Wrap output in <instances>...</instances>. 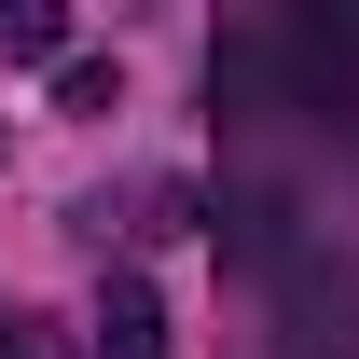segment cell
I'll return each mask as SVG.
<instances>
[{"instance_id":"7a4b0ae2","label":"cell","mask_w":359,"mask_h":359,"mask_svg":"<svg viewBox=\"0 0 359 359\" xmlns=\"http://www.w3.org/2000/svg\"><path fill=\"white\" fill-rule=\"evenodd\" d=\"M0 55H14V69L69 55V14H55V0H0Z\"/></svg>"},{"instance_id":"6da1fadb","label":"cell","mask_w":359,"mask_h":359,"mask_svg":"<svg viewBox=\"0 0 359 359\" xmlns=\"http://www.w3.org/2000/svg\"><path fill=\"white\" fill-rule=\"evenodd\" d=\"M97 359H166V304H152L138 276H111V290H97Z\"/></svg>"},{"instance_id":"3957f363","label":"cell","mask_w":359,"mask_h":359,"mask_svg":"<svg viewBox=\"0 0 359 359\" xmlns=\"http://www.w3.org/2000/svg\"><path fill=\"white\" fill-rule=\"evenodd\" d=\"M0 359H14V346H0Z\"/></svg>"}]
</instances>
